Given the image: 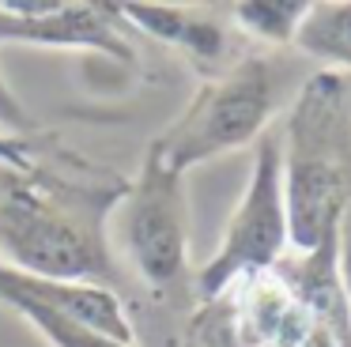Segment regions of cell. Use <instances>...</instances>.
I'll return each instance as SVG.
<instances>
[{"instance_id":"obj_14","label":"cell","mask_w":351,"mask_h":347,"mask_svg":"<svg viewBox=\"0 0 351 347\" xmlns=\"http://www.w3.org/2000/svg\"><path fill=\"white\" fill-rule=\"evenodd\" d=\"M38 166L34 158V140H12V136H0V170L12 174H27Z\"/></svg>"},{"instance_id":"obj_11","label":"cell","mask_w":351,"mask_h":347,"mask_svg":"<svg viewBox=\"0 0 351 347\" xmlns=\"http://www.w3.org/2000/svg\"><path fill=\"white\" fill-rule=\"evenodd\" d=\"M295 49L328 64V72L351 75V0L310 4Z\"/></svg>"},{"instance_id":"obj_10","label":"cell","mask_w":351,"mask_h":347,"mask_svg":"<svg viewBox=\"0 0 351 347\" xmlns=\"http://www.w3.org/2000/svg\"><path fill=\"white\" fill-rule=\"evenodd\" d=\"M227 12L230 23L250 42H261L265 49L280 53L298 42V30L310 15V0H242V4H230Z\"/></svg>"},{"instance_id":"obj_13","label":"cell","mask_w":351,"mask_h":347,"mask_svg":"<svg viewBox=\"0 0 351 347\" xmlns=\"http://www.w3.org/2000/svg\"><path fill=\"white\" fill-rule=\"evenodd\" d=\"M0 136H12V140H34L38 136V121H34L31 106H23V98L4 80V72H0Z\"/></svg>"},{"instance_id":"obj_5","label":"cell","mask_w":351,"mask_h":347,"mask_svg":"<svg viewBox=\"0 0 351 347\" xmlns=\"http://www.w3.org/2000/svg\"><path fill=\"white\" fill-rule=\"evenodd\" d=\"M291 234H287V196H283V140L265 132L253 143L250 181L242 189V200L234 204L223 238L208 264L193 276L197 302H212L230 283L257 272H276L287 261Z\"/></svg>"},{"instance_id":"obj_12","label":"cell","mask_w":351,"mask_h":347,"mask_svg":"<svg viewBox=\"0 0 351 347\" xmlns=\"http://www.w3.org/2000/svg\"><path fill=\"white\" fill-rule=\"evenodd\" d=\"M0 306L12 309L16 317H23L49 347H136V344H125V339H114L106 332L91 328V324H80L72 317L57 313V309H46L38 302H27V298H0Z\"/></svg>"},{"instance_id":"obj_1","label":"cell","mask_w":351,"mask_h":347,"mask_svg":"<svg viewBox=\"0 0 351 347\" xmlns=\"http://www.w3.org/2000/svg\"><path fill=\"white\" fill-rule=\"evenodd\" d=\"M0 189V261L31 276L99 283L117 291L121 268L110 249V211L125 181L57 178L46 166L27 174L4 170Z\"/></svg>"},{"instance_id":"obj_6","label":"cell","mask_w":351,"mask_h":347,"mask_svg":"<svg viewBox=\"0 0 351 347\" xmlns=\"http://www.w3.org/2000/svg\"><path fill=\"white\" fill-rule=\"evenodd\" d=\"M197 347H340L325 317L280 276L257 272L204 302L193 321Z\"/></svg>"},{"instance_id":"obj_8","label":"cell","mask_w":351,"mask_h":347,"mask_svg":"<svg viewBox=\"0 0 351 347\" xmlns=\"http://www.w3.org/2000/svg\"><path fill=\"white\" fill-rule=\"evenodd\" d=\"M27 298L38 302L46 309L72 317L80 324H91V328L106 332L114 339L125 344H136V328H132V313L125 306V298L110 287L99 283H72V279H49V276H31V272H19L12 264L0 261V298Z\"/></svg>"},{"instance_id":"obj_2","label":"cell","mask_w":351,"mask_h":347,"mask_svg":"<svg viewBox=\"0 0 351 347\" xmlns=\"http://www.w3.org/2000/svg\"><path fill=\"white\" fill-rule=\"evenodd\" d=\"M287 234L298 256L332 246L351 193V113L340 72L306 75L283 128Z\"/></svg>"},{"instance_id":"obj_3","label":"cell","mask_w":351,"mask_h":347,"mask_svg":"<svg viewBox=\"0 0 351 347\" xmlns=\"http://www.w3.org/2000/svg\"><path fill=\"white\" fill-rule=\"evenodd\" d=\"M280 102L283 60L276 53H245L215 75H204L189 106L155 136L152 147L178 174H189L208 158L253 147L268 132Z\"/></svg>"},{"instance_id":"obj_7","label":"cell","mask_w":351,"mask_h":347,"mask_svg":"<svg viewBox=\"0 0 351 347\" xmlns=\"http://www.w3.org/2000/svg\"><path fill=\"white\" fill-rule=\"evenodd\" d=\"M117 4H69V0H0V45L99 53L117 64H136V42Z\"/></svg>"},{"instance_id":"obj_15","label":"cell","mask_w":351,"mask_h":347,"mask_svg":"<svg viewBox=\"0 0 351 347\" xmlns=\"http://www.w3.org/2000/svg\"><path fill=\"white\" fill-rule=\"evenodd\" d=\"M343 87H348V113H351V75H343Z\"/></svg>"},{"instance_id":"obj_4","label":"cell","mask_w":351,"mask_h":347,"mask_svg":"<svg viewBox=\"0 0 351 347\" xmlns=\"http://www.w3.org/2000/svg\"><path fill=\"white\" fill-rule=\"evenodd\" d=\"M110 249L114 261L129 272L159 302L182 298L189 283V189L159 151L147 143L136 174L121 185L110 211Z\"/></svg>"},{"instance_id":"obj_9","label":"cell","mask_w":351,"mask_h":347,"mask_svg":"<svg viewBox=\"0 0 351 347\" xmlns=\"http://www.w3.org/2000/svg\"><path fill=\"white\" fill-rule=\"evenodd\" d=\"M117 15L129 23L132 30H140L144 38L178 49L185 60H193L197 68H204L208 75H215L219 68L230 64V34L227 23L215 15L200 12V8L185 4H144V0H121Z\"/></svg>"}]
</instances>
